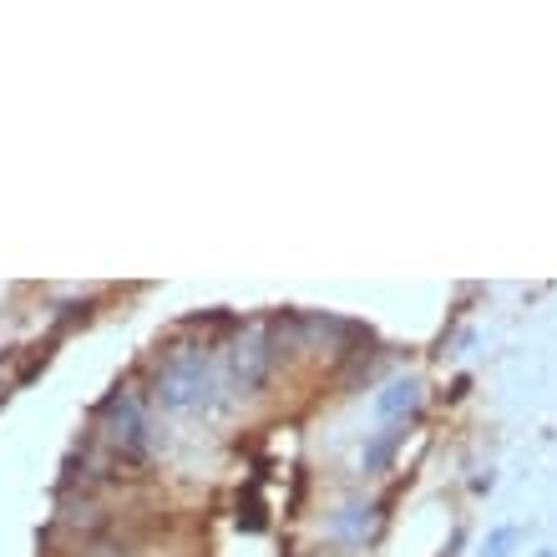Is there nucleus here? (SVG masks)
Wrapping results in <instances>:
<instances>
[{
	"mask_svg": "<svg viewBox=\"0 0 557 557\" xmlns=\"http://www.w3.org/2000/svg\"><path fill=\"white\" fill-rule=\"evenodd\" d=\"M203 355H173L168 360V370H163V380H157V395H163L168 406H188L193 395L203 390Z\"/></svg>",
	"mask_w": 557,
	"mask_h": 557,
	"instance_id": "f257e3e1",
	"label": "nucleus"
},
{
	"mask_svg": "<svg viewBox=\"0 0 557 557\" xmlns=\"http://www.w3.org/2000/svg\"><path fill=\"white\" fill-rule=\"evenodd\" d=\"M411 401H416V385H411V380H401V385H390V395L380 401V411H385V416H395V411L411 406Z\"/></svg>",
	"mask_w": 557,
	"mask_h": 557,
	"instance_id": "f03ea898",
	"label": "nucleus"
}]
</instances>
